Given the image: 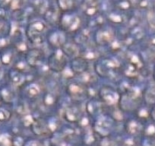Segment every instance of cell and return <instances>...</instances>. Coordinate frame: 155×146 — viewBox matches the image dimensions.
I'll return each mask as SVG.
<instances>
[]
</instances>
